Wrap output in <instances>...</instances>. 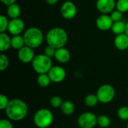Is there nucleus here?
Masks as SVG:
<instances>
[{
	"mask_svg": "<svg viewBox=\"0 0 128 128\" xmlns=\"http://www.w3.org/2000/svg\"><path fill=\"white\" fill-rule=\"evenodd\" d=\"M113 22L110 15L101 14L96 20V26L100 31L106 32L111 29Z\"/></svg>",
	"mask_w": 128,
	"mask_h": 128,
	"instance_id": "obj_13",
	"label": "nucleus"
},
{
	"mask_svg": "<svg viewBox=\"0 0 128 128\" xmlns=\"http://www.w3.org/2000/svg\"><path fill=\"white\" fill-rule=\"evenodd\" d=\"M53 120V113L46 108L38 110L33 116V122L38 128H48L52 124Z\"/></svg>",
	"mask_w": 128,
	"mask_h": 128,
	"instance_id": "obj_4",
	"label": "nucleus"
},
{
	"mask_svg": "<svg viewBox=\"0 0 128 128\" xmlns=\"http://www.w3.org/2000/svg\"><path fill=\"white\" fill-rule=\"evenodd\" d=\"M115 46L121 51H124L128 49V36L125 34H121L116 36L114 39Z\"/></svg>",
	"mask_w": 128,
	"mask_h": 128,
	"instance_id": "obj_14",
	"label": "nucleus"
},
{
	"mask_svg": "<svg viewBox=\"0 0 128 128\" xmlns=\"http://www.w3.org/2000/svg\"><path fill=\"white\" fill-rule=\"evenodd\" d=\"M125 29H126V23L122 20L114 22L111 28V31L112 32V33H114L116 35L125 33Z\"/></svg>",
	"mask_w": 128,
	"mask_h": 128,
	"instance_id": "obj_20",
	"label": "nucleus"
},
{
	"mask_svg": "<svg viewBox=\"0 0 128 128\" xmlns=\"http://www.w3.org/2000/svg\"><path fill=\"white\" fill-rule=\"evenodd\" d=\"M9 66V58L4 54L0 55V70L4 71Z\"/></svg>",
	"mask_w": 128,
	"mask_h": 128,
	"instance_id": "obj_27",
	"label": "nucleus"
},
{
	"mask_svg": "<svg viewBox=\"0 0 128 128\" xmlns=\"http://www.w3.org/2000/svg\"><path fill=\"white\" fill-rule=\"evenodd\" d=\"M96 95L100 103L109 104L115 98L116 90L110 84H104L98 88Z\"/></svg>",
	"mask_w": 128,
	"mask_h": 128,
	"instance_id": "obj_6",
	"label": "nucleus"
},
{
	"mask_svg": "<svg viewBox=\"0 0 128 128\" xmlns=\"http://www.w3.org/2000/svg\"><path fill=\"white\" fill-rule=\"evenodd\" d=\"M9 102H10V100L8 99V96H6L4 94H0V109L2 110H4L7 108Z\"/></svg>",
	"mask_w": 128,
	"mask_h": 128,
	"instance_id": "obj_29",
	"label": "nucleus"
},
{
	"mask_svg": "<svg viewBox=\"0 0 128 128\" xmlns=\"http://www.w3.org/2000/svg\"><path fill=\"white\" fill-rule=\"evenodd\" d=\"M17 57L19 60L24 64L32 62L34 58L35 57L34 49L25 45L23 47H22L20 50H18Z\"/></svg>",
	"mask_w": 128,
	"mask_h": 128,
	"instance_id": "obj_11",
	"label": "nucleus"
},
{
	"mask_svg": "<svg viewBox=\"0 0 128 128\" xmlns=\"http://www.w3.org/2000/svg\"><path fill=\"white\" fill-rule=\"evenodd\" d=\"M84 102L88 107H94L99 103V100L96 94H89L86 95L84 99Z\"/></svg>",
	"mask_w": 128,
	"mask_h": 128,
	"instance_id": "obj_22",
	"label": "nucleus"
},
{
	"mask_svg": "<svg viewBox=\"0 0 128 128\" xmlns=\"http://www.w3.org/2000/svg\"><path fill=\"white\" fill-rule=\"evenodd\" d=\"M32 65L37 74H48L52 67V62L51 58L45 54H39L35 56L32 62Z\"/></svg>",
	"mask_w": 128,
	"mask_h": 128,
	"instance_id": "obj_5",
	"label": "nucleus"
},
{
	"mask_svg": "<svg viewBox=\"0 0 128 128\" xmlns=\"http://www.w3.org/2000/svg\"><path fill=\"white\" fill-rule=\"evenodd\" d=\"M68 40L67 32L61 27H54L50 28L46 35L47 45L56 50L64 47Z\"/></svg>",
	"mask_w": 128,
	"mask_h": 128,
	"instance_id": "obj_2",
	"label": "nucleus"
},
{
	"mask_svg": "<svg viewBox=\"0 0 128 128\" xmlns=\"http://www.w3.org/2000/svg\"><path fill=\"white\" fill-rule=\"evenodd\" d=\"M65 1H67V0H65Z\"/></svg>",
	"mask_w": 128,
	"mask_h": 128,
	"instance_id": "obj_37",
	"label": "nucleus"
},
{
	"mask_svg": "<svg viewBox=\"0 0 128 128\" xmlns=\"http://www.w3.org/2000/svg\"><path fill=\"white\" fill-rule=\"evenodd\" d=\"M110 16L113 22H118L122 20L123 17V13L120 12L118 10H114L111 14H110Z\"/></svg>",
	"mask_w": 128,
	"mask_h": 128,
	"instance_id": "obj_30",
	"label": "nucleus"
},
{
	"mask_svg": "<svg viewBox=\"0 0 128 128\" xmlns=\"http://www.w3.org/2000/svg\"><path fill=\"white\" fill-rule=\"evenodd\" d=\"M62 112L66 116H70L75 112V105L70 100L63 101L62 105L61 106Z\"/></svg>",
	"mask_w": 128,
	"mask_h": 128,
	"instance_id": "obj_18",
	"label": "nucleus"
},
{
	"mask_svg": "<svg viewBox=\"0 0 128 128\" xmlns=\"http://www.w3.org/2000/svg\"><path fill=\"white\" fill-rule=\"evenodd\" d=\"M46 2L50 5H54L58 2V0H46Z\"/></svg>",
	"mask_w": 128,
	"mask_h": 128,
	"instance_id": "obj_34",
	"label": "nucleus"
},
{
	"mask_svg": "<svg viewBox=\"0 0 128 128\" xmlns=\"http://www.w3.org/2000/svg\"><path fill=\"white\" fill-rule=\"evenodd\" d=\"M116 10L123 14L128 12V0H118L116 2Z\"/></svg>",
	"mask_w": 128,
	"mask_h": 128,
	"instance_id": "obj_24",
	"label": "nucleus"
},
{
	"mask_svg": "<svg viewBox=\"0 0 128 128\" xmlns=\"http://www.w3.org/2000/svg\"><path fill=\"white\" fill-rule=\"evenodd\" d=\"M11 47V38L6 32H0V51L2 52L8 50Z\"/></svg>",
	"mask_w": 128,
	"mask_h": 128,
	"instance_id": "obj_16",
	"label": "nucleus"
},
{
	"mask_svg": "<svg viewBox=\"0 0 128 128\" xmlns=\"http://www.w3.org/2000/svg\"><path fill=\"white\" fill-rule=\"evenodd\" d=\"M127 128H128V124H127Z\"/></svg>",
	"mask_w": 128,
	"mask_h": 128,
	"instance_id": "obj_36",
	"label": "nucleus"
},
{
	"mask_svg": "<svg viewBox=\"0 0 128 128\" xmlns=\"http://www.w3.org/2000/svg\"><path fill=\"white\" fill-rule=\"evenodd\" d=\"M25 45L26 44L23 36H21L20 34L13 35V37L11 38V47L13 49L19 50Z\"/></svg>",
	"mask_w": 128,
	"mask_h": 128,
	"instance_id": "obj_19",
	"label": "nucleus"
},
{
	"mask_svg": "<svg viewBox=\"0 0 128 128\" xmlns=\"http://www.w3.org/2000/svg\"><path fill=\"white\" fill-rule=\"evenodd\" d=\"M25 29V23L20 18L11 19L9 21L8 31L12 35H18L23 32Z\"/></svg>",
	"mask_w": 128,
	"mask_h": 128,
	"instance_id": "obj_12",
	"label": "nucleus"
},
{
	"mask_svg": "<svg viewBox=\"0 0 128 128\" xmlns=\"http://www.w3.org/2000/svg\"><path fill=\"white\" fill-rule=\"evenodd\" d=\"M28 112V108L25 101L19 98H14L10 100L5 113L8 119L14 122H20L24 119Z\"/></svg>",
	"mask_w": 128,
	"mask_h": 128,
	"instance_id": "obj_1",
	"label": "nucleus"
},
{
	"mask_svg": "<svg viewBox=\"0 0 128 128\" xmlns=\"http://www.w3.org/2000/svg\"><path fill=\"white\" fill-rule=\"evenodd\" d=\"M60 13L64 19L72 20L76 15L77 8L74 2L67 0L62 4L60 8Z\"/></svg>",
	"mask_w": 128,
	"mask_h": 128,
	"instance_id": "obj_8",
	"label": "nucleus"
},
{
	"mask_svg": "<svg viewBox=\"0 0 128 128\" xmlns=\"http://www.w3.org/2000/svg\"><path fill=\"white\" fill-rule=\"evenodd\" d=\"M48 75L52 82L59 83L66 78V70L61 66H52L48 72Z\"/></svg>",
	"mask_w": 128,
	"mask_h": 128,
	"instance_id": "obj_9",
	"label": "nucleus"
},
{
	"mask_svg": "<svg viewBox=\"0 0 128 128\" xmlns=\"http://www.w3.org/2000/svg\"><path fill=\"white\" fill-rule=\"evenodd\" d=\"M54 57L58 62L64 64L69 62L70 58V53L68 50H67L64 47H62L56 50Z\"/></svg>",
	"mask_w": 128,
	"mask_h": 128,
	"instance_id": "obj_15",
	"label": "nucleus"
},
{
	"mask_svg": "<svg viewBox=\"0 0 128 128\" xmlns=\"http://www.w3.org/2000/svg\"><path fill=\"white\" fill-rule=\"evenodd\" d=\"M38 84L41 88H46L51 83V80L48 75V74H39L37 79Z\"/></svg>",
	"mask_w": 128,
	"mask_h": 128,
	"instance_id": "obj_21",
	"label": "nucleus"
},
{
	"mask_svg": "<svg viewBox=\"0 0 128 128\" xmlns=\"http://www.w3.org/2000/svg\"><path fill=\"white\" fill-rule=\"evenodd\" d=\"M97 119L98 116H96L95 114L90 112H86L79 116L77 123L80 128H94L96 124H98Z\"/></svg>",
	"mask_w": 128,
	"mask_h": 128,
	"instance_id": "obj_7",
	"label": "nucleus"
},
{
	"mask_svg": "<svg viewBox=\"0 0 128 128\" xmlns=\"http://www.w3.org/2000/svg\"><path fill=\"white\" fill-rule=\"evenodd\" d=\"M23 38L26 45L32 49L39 47L44 41V34L37 27H31L26 29L24 32Z\"/></svg>",
	"mask_w": 128,
	"mask_h": 128,
	"instance_id": "obj_3",
	"label": "nucleus"
},
{
	"mask_svg": "<svg viewBox=\"0 0 128 128\" xmlns=\"http://www.w3.org/2000/svg\"><path fill=\"white\" fill-rule=\"evenodd\" d=\"M98 125L101 128H109L111 124V120L109 116L106 115H100L98 116L97 119Z\"/></svg>",
	"mask_w": 128,
	"mask_h": 128,
	"instance_id": "obj_23",
	"label": "nucleus"
},
{
	"mask_svg": "<svg viewBox=\"0 0 128 128\" xmlns=\"http://www.w3.org/2000/svg\"><path fill=\"white\" fill-rule=\"evenodd\" d=\"M125 34L128 36V22L126 23V29H125Z\"/></svg>",
	"mask_w": 128,
	"mask_h": 128,
	"instance_id": "obj_35",
	"label": "nucleus"
},
{
	"mask_svg": "<svg viewBox=\"0 0 128 128\" xmlns=\"http://www.w3.org/2000/svg\"><path fill=\"white\" fill-rule=\"evenodd\" d=\"M9 21L4 15L0 16V32H5L8 30Z\"/></svg>",
	"mask_w": 128,
	"mask_h": 128,
	"instance_id": "obj_28",
	"label": "nucleus"
},
{
	"mask_svg": "<svg viewBox=\"0 0 128 128\" xmlns=\"http://www.w3.org/2000/svg\"><path fill=\"white\" fill-rule=\"evenodd\" d=\"M7 14H8V16L11 19L19 18V16H20V14H21V8L17 4H16V3L12 4L8 6Z\"/></svg>",
	"mask_w": 128,
	"mask_h": 128,
	"instance_id": "obj_17",
	"label": "nucleus"
},
{
	"mask_svg": "<svg viewBox=\"0 0 128 128\" xmlns=\"http://www.w3.org/2000/svg\"><path fill=\"white\" fill-rule=\"evenodd\" d=\"M56 50L55 48H53V47H52V46H50L48 45L47 46L45 47V49H44V54H45L46 56H47L50 58H52V57H54L55 56Z\"/></svg>",
	"mask_w": 128,
	"mask_h": 128,
	"instance_id": "obj_31",
	"label": "nucleus"
},
{
	"mask_svg": "<svg viewBox=\"0 0 128 128\" xmlns=\"http://www.w3.org/2000/svg\"><path fill=\"white\" fill-rule=\"evenodd\" d=\"M96 8L100 13L109 14L116 8V2L115 0H97Z\"/></svg>",
	"mask_w": 128,
	"mask_h": 128,
	"instance_id": "obj_10",
	"label": "nucleus"
},
{
	"mask_svg": "<svg viewBox=\"0 0 128 128\" xmlns=\"http://www.w3.org/2000/svg\"><path fill=\"white\" fill-rule=\"evenodd\" d=\"M62 103H63V100H62V98L58 95H54V96L51 97V98L50 100V106L53 108L61 107V106L62 105Z\"/></svg>",
	"mask_w": 128,
	"mask_h": 128,
	"instance_id": "obj_26",
	"label": "nucleus"
},
{
	"mask_svg": "<svg viewBox=\"0 0 128 128\" xmlns=\"http://www.w3.org/2000/svg\"><path fill=\"white\" fill-rule=\"evenodd\" d=\"M0 128H14V125L9 119H1L0 120Z\"/></svg>",
	"mask_w": 128,
	"mask_h": 128,
	"instance_id": "obj_32",
	"label": "nucleus"
},
{
	"mask_svg": "<svg viewBox=\"0 0 128 128\" xmlns=\"http://www.w3.org/2000/svg\"><path fill=\"white\" fill-rule=\"evenodd\" d=\"M2 4H4L6 6H9L12 4H14L16 0H0Z\"/></svg>",
	"mask_w": 128,
	"mask_h": 128,
	"instance_id": "obj_33",
	"label": "nucleus"
},
{
	"mask_svg": "<svg viewBox=\"0 0 128 128\" xmlns=\"http://www.w3.org/2000/svg\"><path fill=\"white\" fill-rule=\"evenodd\" d=\"M117 116L121 120L128 122V106H124L120 107L117 111Z\"/></svg>",
	"mask_w": 128,
	"mask_h": 128,
	"instance_id": "obj_25",
	"label": "nucleus"
}]
</instances>
